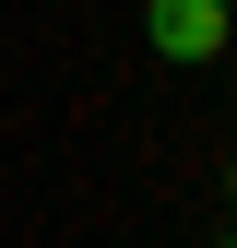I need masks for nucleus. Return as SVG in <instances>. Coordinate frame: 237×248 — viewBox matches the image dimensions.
Listing matches in <instances>:
<instances>
[{
  "mask_svg": "<svg viewBox=\"0 0 237 248\" xmlns=\"http://www.w3.org/2000/svg\"><path fill=\"white\" fill-rule=\"evenodd\" d=\"M225 213H237V166H225Z\"/></svg>",
  "mask_w": 237,
  "mask_h": 248,
  "instance_id": "2",
  "label": "nucleus"
},
{
  "mask_svg": "<svg viewBox=\"0 0 237 248\" xmlns=\"http://www.w3.org/2000/svg\"><path fill=\"white\" fill-rule=\"evenodd\" d=\"M142 36H154V59H214V47L237 36V12H225V0H154Z\"/></svg>",
  "mask_w": 237,
  "mask_h": 248,
  "instance_id": "1",
  "label": "nucleus"
},
{
  "mask_svg": "<svg viewBox=\"0 0 237 248\" xmlns=\"http://www.w3.org/2000/svg\"><path fill=\"white\" fill-rule=\"evenodd\" d=\"M225 248H237V236H225Z\"/></svg>",
  "mask_w": 237,
  "mask_h": 248,
  "instance_id": "4",
  "label": "nucleus"
},
{
  "mask_svg": "<svg viewBox=\"0 0 237 248\" xmlns=\"http://www.w3.org/2000/svg\"><path fill=\"white\" fill-rule=\"evenodd\" d=\"M225 12H237V0H225Z\"/></svg>",
  "mask_w": 237,
  "mask_h": 248,
  "instance_id": "3",
  "label": "nucleus"
}]
</instances>
